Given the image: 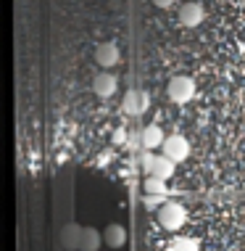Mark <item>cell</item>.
Masks as SVG:
<instances>
[{"mask_svg": "<svg viewBox=\"0 0 245 251\" xmlns=\"http://www.w3.org/2000/svg\"><path fill=\"white\" fill-rule=\"evenodd\" d=\"M206 19V11H203L200 3H185L179 8V24L182 26H198Z\"/></svg>", "mask_w": 245, "mask_h": 251, "instance_id": "7", "label": "cell"}, {"mask_svg": "<svg viewBox=\"0 0 245 251\" xmlns=\"http://www.w3.org/2000/svg\"><path fill=\"white\" fill-rule=\"evenodd\" d=\"M163 140H166V135H163V130L158 125H151L142 130V146L148 148V151H153V148H161Z\"/></svg>", "mask_w": 245, "mask_h": 251, "instance_id": "10", "label": "cell"}, {"mask_svg": "<svg viewBox=\"0 0 245 251\" xmlns=\"http://www.w3.org/2000/svg\"><path fill=\"white\" fill-rule=\"evenodd\" d=\"M95 61H98L103 69H111V66L119 64V48L113 43H103L98 45V50H95Z\"/></svg>", "mask_w": 245, "mask_h": 251, "instance_id": "9", "label": "cell"}, {"mask_svg": "<svg viewBox=\"0 0 245 251\" xmlns=\"http://www.w3.org/2000/svg\"><path fill=\"white\" fill-rule=\"evenodd\" d=\"M145 193H158V196H166V182L161 177H148L145 180Z\"/></svg>", "mask_w": 245, "mask_h": 251, "instance_id": "14", "label": "cell"}, {"mask_svg": "<svg viewBox=\"0 0 245 251\" xmlns=\"http://www.w3.org/2000/svg\"><path fill=\"white\" fill-rule=\"evenodd\" d=\"M185 206L177 201H166L163 206L158 209V225L166 227V230H179L185 225Z\"/></svg>", "mask_w": 245, "mask_h": 251, "instance_id": "2", "label": "cell"}, {"mask_svg": "<svg viewBox=\"0 0 245 251\" xmlns=\"http://www.w3.org/2000/svg\"><path fill=\"white\" fill-rule=\"evenodd\" d=\"M103 233H98L95 227H85V233H82V241H79V251H98L103 246Z\"/></svg>", "mask_w": 245, "mask_h": 251, "instance_id": "11", "label": "cell"}, {"mask_svg": "<svg viewBox=\"0 0 245 251\" xmlns=\"http://www.w3.org/2000/svg\"><path fill=\"white\" fill-rule=\"evenodd\" d=\"M148 106H151V98H148V93H142V90H129L124 96V103H121V108H124L129 117H140V114H145Z\"/></svg>", "mask_w": 245, "mask_h": 251, "instance_id": "5", "label": "cell"}, {"mask_svg": "<svg viewBox=\"0 0 245 251\" xmlns=\"http://www.w3.org/2000/svg\"><path fill=\"white\" fill-rule=\"evenodd\" d=\"M169 98L174 100V103H187L190 98L195 96V82L190 77H185V74H177V77L169 79Z\"/></svg>", "mask_w": 245, "mask_h": 251, "instance_id": "3", "label": "cell"}, {"mask_svg": "<svg viewBox=\"0 0 245 251\" xmlns=\"http://www.w3.org/2000/svg\"><path fill=\"white\" fill-rule=\"evenodd\" d=\"M103 241L108 249H121L127 243V230L124 225H119V222H111V225H106L103 230Z\"/></svg>", "mask_w": 245, "mask_h": 251, "instance_id": "8", "label": "cell"}, {"mask_svg": "<svg viewBox=\"0 0 245 251\" xmlns=\"http://www.w3.org/2000/svg\"><path fill=\"white\" fill-rule=\"evenodd\" d=\"M161 153L169 156L172 161H185L190 156V143L182 138V135H169V138L163 140V146H161Z\"/></svg>", "mask_w": 245, "mask_h": 251, "instance_id": "4", "label": "cell"}, {"mask_svg": "<svg viewBox=\"0 0 245 251\" xmlns=\"http://www.w3.org/2000/svg\"><path fill=\"white\" fill-rule=\"evenodd\" d=\"M151 3L156 5V8H169V5L174 3V0H151Z\"/></svg>", "mask_w": 245, "mask_h": 251, "instance_id": "16", "label": "cell"}, {"mask_svg": "<svg viewBox=\"0 0 245 251\" xmlns=\"http://www.w3.org/2000/svg\"><path fill=\"white\" fill-rule=\"evenodd\" d=\"M174 164L169 156H156V153H148L145 159H142V169H145L148 177H161V180H169L174 175Z\"/></svg>", "mask_w": 245, "mask_h": 251, "instance_id": "1", "label": "cell"}, {"mask_svg": "<svg viewBox=\"0 0 245 251\" xmlns=\"http://www.w3.org/2000/svg\"><path fill=\"white\" fill-rule=\"evenodd\" d=\"M82 233H85V227H79V225H66L64 227V233H61V241H64V246H69V249H79V241H82Z\"/></svg>", "mask_w": 245, "mask_h": 251, "instance_id": "12", "label": "cell"}, {"mask_svg": "<svg viewBox=\"0 0 245 251\" xmlns=\"http://www.w3.org/2000/svg\"><path fill=\"white\" fill-rule=\"evenodd\" d=\"M166 203V196H158V193H145V206L148 209H161Z\"/></svg>", "mask_w": 245, "mask_h": 251, "instance_id": "15", "label": "cell"}, {"mask_svg": "<svg viewBox=\"0 0 245 251\" xmlns=\"http://www.w3.org/2000/svg\"><path fill=\"white\" fill-rule=\"evenodd\" d=\"M116 87H119V82H116V77H113L111 72H100L98 77L92 79V90H95V96L98 98H111L113 93H116Z\"/></svg>", "mask_w": 245, "mask_h": 251, "instance_id": "6", "label": "cell"}, {"mask_svg": "<svg viewBox=\"0 0 245 251\" xmlns=\"http://www.w3.org/2000/svg\"><path fill=\"white\" fill-rule=\"evenodd\" d=\"M172 251H200L198 238H177L172 243Z\"/></svg>", "mask_w": 245, "mask_h": 251, "instance_id": "13", "label": "cell"}]
</instances>
